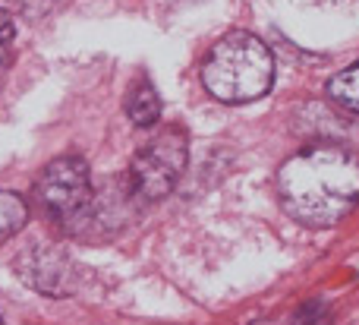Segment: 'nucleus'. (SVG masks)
<instances>
[{
    "label": "nucleus",
    "instance_id": "obj_1",
    "mask_svg": "<svg viewBox=\"0 0 359 325\" xmlns=\"http://www.w3.org/2000/svg\"><path fill=\"white\" fill-rule=\"evenodd\" d=\"M284 212L306 227H334L359 202V161L337 145L299 152L278 171Z\"/></svg>",
    "mask_w": 359,
    "mask_h": 325
},
{
    "label": "nucleus",
    "instance_id": "obj_2",
    "mask_svg": "<svg viewBox=\"0 0 359 325\" xmlns=\"http://www.w3.org/2000/svg\"><path fill=\"white\" fill-rule=\"evenodd\" d=\"M274 82V57L252 32H227L202 60V86L224 105H249L268 95Z\"/></svg>",
    "mask_w": 359,
    "mask_h": 325
},
{
    "label": "nucleus",
    "instance_id": "obj_3",
    "mask_svg": "<svg viewBox=\"0 0 359 325\" xmlns=\"http://www.w3.org/2000/svg\"><path fill=\"white\" fill-rule=\"evenodd\" d=\"M35 202L63 231H82V225L95 212V190L88 164L79 155L54 158L35 183Z\"/></svg>",
    "mask_w": 359,
    "mask_h": 325
},
{
    "label": "nucleus",
    "instance_id": "obj_4",
    "mask_svg": "<svg viewBox=\"0 0 359 325\" xmlns=\"http://www.w3.org/2000/svg\"><path fill=\"white\" fill-rule=\"evenodd\" d=\"M189 161V139L180 126L158 130L142 149L136 152L130 164V187L139 199L158 202L168 193H174Z\"/></svg>",
    "mask_w": 359,
    "mask_h": 325
},
{
    "label": "nucleus",
    "instance_id": "obj_5",
    "mask_svg": "<svg viewBox=\"0 0 359 325\" xmlns=\"http://www.w3.org/2000/svg\"><path fill=\"white\" fill-rule=\"evenodd\" d=\"M16 275L44 297H67L76 288V269L54 244H32L16 256Z\"/></svg>",
    "mask_w": 359,
    "mask_h": 325
},
{
    "label": "nucleus",
    "instance_id": "obj_6",
    "mask_svg": "<svg viewBox=\"0 0 359 325\" xmlns=\"http://www.w3.org/2000/svg\"><path fill=\"white\" fill-rule=\"evenodd\" d=\"M126 114H130L133 126H155L161 117V98H158L151 82H139L133 86V92L126 95Z\"/></svg>",
    "mask_w": 359,
    "mask_h": 325
},
{
    "label": "nucleus",
    "instance_id": "obj_7",
    "mask_svg": "<svg viewBox=\"0 0 359 325\" xmlns=\"http://www.w3.org/2000/svg\"><path fill=\"white\" fill-rule=\"evenodd\" d=\"M29 221V206L19 193H10V190H0V246L10 237H16L19 231Z\"/></svg>",
    "mask_w": 359,
    "mask_h": 325
},
{
    "label": "nucleus",
    "instance_id": "obj_8",
    "mask_svg": "<svg viewBox=\"0 0 359 325\" xmlns=\"http://www.w3.org/2000/svg\"><path fill=\"white\" fill-rule=\"evenodd\" d=\"M328 95H331V101L347 107L350 114H359V63L341 69V73L328 82Z\"/></svg>",
    "mask_w": 359,
    "mask_h": 325
},
{
    "label": "nucleus",
    "instance_id": "obj_9",
    "mask_svg": "<svg viewBox=\"0 0 359 325\" xmlns=\"http://www.w3.org/2000/svg\"><path fill=\"white\" fill-rule=\"evenodd\" d=\"M16 35V25H13V16L6 10H0V41H13Z\"/></svg>",
    "mask_w": 359,
    "mask_h": 325
},
{
    "label": "nucleus",
    "instance_id": "obj_10",
    "mask_svg": "<svg viewBox=\"0 0 359 325\" xmlns=\"http://www.w3.org/2000/svg\"><path fill=\"white\" fill-rule=\"evenodd\" d=\"M10 69V41H0V79L6 76Z\"/></svg>",
    "mask_w": 359,
    "mask_h": 325
},
{
    "label": "nucleus",
    "instance_id": "obj_11",
    "mask_svg": "<svg viewBox=\"0 0 359 325\" xmlns=\"http://www.w3.org/2000/svg\"><path fill=\"white\" fill-rule=\"evenodd\" d=\"M0 325H4V322H0Z\"/></svg>",
    "mask_w": 359,
    "mask_h": 325
}]
</instances>
